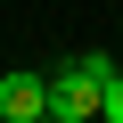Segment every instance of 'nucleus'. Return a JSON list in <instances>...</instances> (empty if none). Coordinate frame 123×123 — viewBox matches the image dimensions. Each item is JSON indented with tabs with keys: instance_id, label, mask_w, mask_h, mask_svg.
Returning a JSON list of instances; mask_svg holds the SVG:
<instances>
[{
	"instance_id": "f257e3e1",
	"label": "nucleus",
	"mask_w": 123,
	"mask_h": 123,
	"mask_svg": "<svg viewBox=\"0 0 123 123\" xmlns=\"http://www.w3.org/2000/svg\"><path fill=\"white\" fill-rule=\"evenodd\" d=\"M115 66H123V57H98V49L66 57V66L49 74V123H90L98 98H107V74H115Z\"/></svg>"
},
{
	"instance_id": "7ed1b4c3",
	"label": "nucleus",
	"mask_w": 123,
	"mask_h": 123,
	"mask_svg": "<svg viewBox=\"0 0 123 123\" xmlns=\"http://www.w3.org/2000/svg\"><path fill=\"white\" fill-rule=\"evenodd\" d=\"M98 115H107V123H123V66L107 74V98H98Z\"/></svg>"
},
{
	"instance_id": "f03ea898",
	"label": "nucleus",
	"mask_w": 123,
	"mask_h": 123,
	"mask_svg": "<svg viewBox=\"0 0 123 123\" xmlns=\"http://www.w3.org/2000/svg\"><path fill=\"white\" fill-rule=\"evenodd\" d=\"M0 123H49V74H8L0 66Z\"/></svg>"
}]
</instances>
